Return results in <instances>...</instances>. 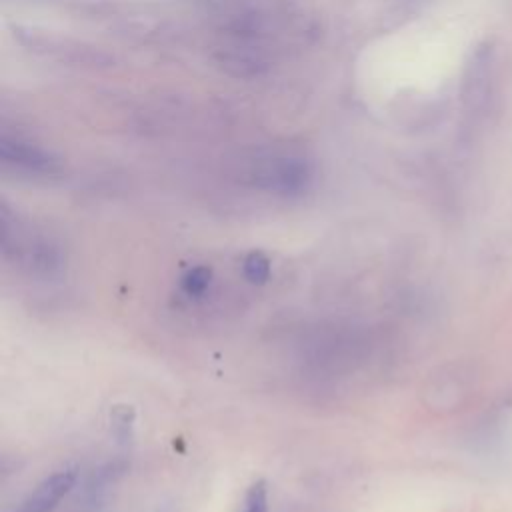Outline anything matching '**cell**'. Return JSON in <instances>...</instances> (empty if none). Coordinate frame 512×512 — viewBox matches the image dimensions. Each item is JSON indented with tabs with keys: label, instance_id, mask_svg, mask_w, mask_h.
Instances as JSON below:
<instances>
[{
	"label": "cell",
	"instance_id": "cell-1",
	"mask_svg": "<svg viewBox=\"0 0 512 512\" xmlns=\"http://www.w3.org/2000/svg\"><path fill=\"white\" fill-rule=\"evenodd\" d=\"M76 468H62L46 476L34 490L24 498L16 512H54L62 498L76 484Z\"/></svg>",
	"mask_w": 512,
	"mask_h": 512
},
{
	"label": "cell",
	"instance_id": "cell-2",
	"mask_svg": "<svg viewBox=\"0 0 512 512\" xmlns=\"http://www.w3.org/2000/svg\"><path fill=\"white\" fill-rule=\"evenodd\" d=\"M256 176L262 180V186L278 192H296L308 182V168L304 162L294 158H274L264 162Z\"/></svg>",
	"mask_w": 512,
	"mask_h": 512
},
{
	"label": "cell",
	"instance_id": "cell-3",
	"mask_svg": "<svg viewBox=\"0 0 512 512\" xmlns=\"http://www.w3.org/2000/svg\"><path fill=\"white\" fill-rule=\"evenodd\" d=\"M2 158L8 164H14L18 168L30 170V172H52L54 160L40 152L38 148H32L28 144H22L18 140H2Z\"/></svg>",
	"mask_w": 512,
	"mask_h": 512
},
{
	"label": "cell",
	"instance_id": "cell-4",
	"mask_svg": "<svg viewBox=\"0 0 512 512\" xmlns=\"http://www.w3.org/2000/svg\"><path fill=\"white\" fill-rule=\"evenodd\" d=\"M212 268L210 266H194L190 268L184 276H182V292L190 298H198V296H204L206 290L210 288L212 284Z\"/></svg>",
	"mask_w": 512,
	"mask_h": 512
},
{
	"label": "cell",
	"instance_id": "cell-5",
	"mask_svg": "<svg viewBox=\"0 0 512 512\" xmlns=\"http://www.w3.org/2000/svg\"><path fill=\"white\" fill-rule=\"evenodd\" d=\"M270 272H272V266H270V260L266 254L258 252V250H252L244 256L242 260V274L248 282L252 284H264L268 282L270 278Z\"/></svg>",
	"mask_w": 512,
	"mask_h": 512
},
{
	"label": "cell",
	"instance_id": "cell-6",
	"mask_svg": "<svg viewBox=\"0 0 512 512\" xmlns=\"http://www.w3.org/2000/svg\"><path fill=\"white\" fill-rule=\"evenodd\" d=\"M266 510H268V488L264 482H254L244 494L240 512H266Z\"/></svg>",
	"mask_w": 512,
	"mask_h": 512
}]
</instances>
